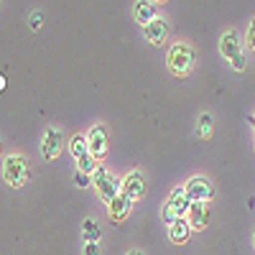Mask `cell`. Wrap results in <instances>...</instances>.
Listing matches in <instances>:
<instances>
[{
  "label": "cell",
  "mask_w": 255,
  "mask_h": 255,
  "mask_svg": "<svg viewBox=\"0 0 255 255\" xmlns=\"http://www.w3.org/2000/svg\"><path fill=\"white\" fill-rule=\"evenodd\" d=\"M248 46L255 51V20H250V26H248Z\"/></svg>",
  "instance_id": "obj_21"
},
{
  "label": "cell",
  "mask_w": 255,
  "mask_h": 255,
  "mask_svg": "<svg viewBox=\"0 0 255 255\" xmlns=\"http://www.w3.org/2000/svg\"><path fill=\"white\" fill-rule=\"evenodd\" d=\"M143 31H145V38L151 41L153 46H158V44H163L166 36H168V23H166V20H161V18H156L153 23H148Z\"/></svg>",
  "instance_id": "obj_13"
},
{
  "label": "cell",
  "mask_w": 255,
  "mask_h": 255,
  "mask_svg": "<svg viewBox=\"0 0 255 255\" xmlns=\"http://www.w3.org/2000/svg\"><path fill=\"white\" fill-rule=\"evenodd\" d=\"M194 61H197L194 49L186 46V44H174L171 51H168V59H166L168 72H171L174 77H186L191 69H194Z\"/></svg>",
  "instance_id": "obj_1"
},
{
  "label": "cell",
  "mask_w": 255,
  "mask_h": 255,
  "mask_svg": "<svg viewBox=\"0 0 255 255\" xmlns=\"http://www.w3.org/2000/svg\"><path fill=\"white\" fill-rule=\"evenodd\" d=\"M87 143H90V153L95 158H102L108 153V128L105 125H95L90 135H87Z\"/></svg>",
  "instance_id": "obj_8"
},
{
  "label": "cell",
  "mask_w": 255,
  "mask_h": 255,
  "mask_svg": "<svg viewBox=\"0 0 255 255\" xmlns=\"http://www.w3.org/2000/svg\"><path fill=\"white\" fill-rule=\"evenodd\" d=\"M69 151L74 158L84 156V153H90V143H87V135H74L72 143H69Z\"/></svg>",
  "instance_id": "obj_17"
},
{
  "label": "cell",
  "mask_w": 255,
  "mask_h": 255,
  "mask_svg": "<svg viewBox=\"0 0 255 255\" xmlns=\"http://www.w3.org/2000/svg\"><path fill=\"white\" fill-rule=\"evenodd\" d=\"M184 189H186V197H189L191 202H209L212 194H215V189H212V184H209L204 176L189 179V184H186Z\"/></svg>",
  "instance_id": "obj_7"
},
{
  "label": "cell",
  "mask_w": 255,
  "mask_h": 255,
  "mask_svg": "<svg viewBox=\"0 0 255 255\" xmlns=\"http://www.w3.org/2000/svg\"><path fill=\"white\" fill-rule=\"evenodd\" d=\"M189 207H191V199L186 197V189L184 186H176L168 204L163 207V222L171 227L176 220H181L184 215H189Z\"/></svg>",
  "instance_id": "obj_3"
},
{
  "label": "cell",
  "mask_w": 255,
  "mask_h": 255,
  "mask_svg": "<svg viewBox=\"0 0 255 255\" xmlns=\"http://www.w3.org/2000/svg\"><path fill=\"white\" fill-rule=\"evenodd\" d=\"M92 179H95V184H92V186L97 189V197H100L105 204H110V202L120 194V191H123V186L118 184V179L108 171V168H102V166L95 171V176H92Z\"/></svg>",
  "instance_id": "obj_4"
},
{
  "label": "cell",
  "mask_w": 255,
  "mask_h": 255,
  "mask_svg": "<svg viewBox=\"0 0 255 255\" xmlns=\"http://www.w3.org/2000/svg\"><path fill=\"white\" fill-rule=\"evenodd\" d=\"M128 255H143L140 250H130V253H128Z\"/></svg>",
  "instance_id": "obj_23"
},
{
  "label": "cell",
  "mask_w": 255,
  "mask_h": 255,
  "mask_svg": "<svg viewBox=\"0 0 255 255\" xmlns=\"http://www.w3.org/2000/svg\"><path fill=\"white\" fill-rule=\"evenodd\" d=\"M84 255H100V245L97 243H84Z\"/></svg>",
  "instance_id": "obj_22"
},
{
  "label": "cell",
  "mask_w": 255,
  "mask_h": 255,
  "mask_svg": "<svg viewBox=\"0 0 255 255\" xmlns=\"http://www.w3.org/2000/svg\"><path fill=\"white\" fill-rule=\"evenodd\" d=\"M189 225H191V230H204L209 225V204L207 202H191Z\"/></svg>",
  "instance_id": "obj_10"
},
{
  "label": "cell",
  "mask_w": 255,
  "mask_h": 255,
  "mask_svg": "<svg viewBox=\"0 0 255 255\" xmlns=\"http://www.w3.org/2000/svg\"><path fill=\"white\" fill-rule=\"evenodd\" d=\"M82 235H84V240H87V243H97L100 235H102V230H100V225L95 220H84L82 222Z\"/></svg>",
  "instance_id": "obj_16"
},
{
  "label": "cell",
  "mask_w": 255,
  "mask_h": 255,
  "mask_svg": "<svg viewBox=\"0 0 255 255\" xmlns=\"http://www.w3.org/2000/svg\"><path fill=\"white\" fill-rule=\"evenodd\" d=\"M97 158L92 156V153H84V156H79L77 158V171H84V174H90V176H95V171H97Z\"/></svg>",
  "instance_id": "obj_15"
},
{
  "label": "cell",
  "mask_w": 255,
  "mask_h": 255,
  "mask_svg": "<svg viewBox=\"0 0 255 255\" xmlns=\"http://www.w3.org/2000/svg\"><path fill=\"white\" fill-rule=\"evenodd\" d=\"M220 54L232 64V69L243 72V69L248 67V59L243 56V49H240V38H238V33L232 31V28L225 31L222 38H220Z\"/></svg>",
  "instance_id": "obj_2"
},
{
  "label": "cell",
  "mask_w": 255,
  "mask_h": 255,
  "mask_svg": "<svg viewBox=\"0 0 255 255\" xmlns=\"http://www.w3.org/2000/svg\"><path fill=\"white\" fill-rule=\"evenodd\" d=\"M158 3H168V0H158Z\"/></svg>",
  "instance_id": "obj_25"
},
{
  "label": "cell",
  "mask_w": 255,
  "mask_h": 255,
  "mask_svg": "<svg viewBox=\"0 0 255 255\" xmlns=\"http://www.w3.org/2000/svg\"><path fill=\"white\" fill-rule=\"evenodd\" d=\"M133 15H135L138 23L145 28L148 23H153V20L158 18L156 3H151V0H135V5H133Z\"/></svg>",
  "instance_id": "obj_12"
},
{
  "label": "cell",
  "mask_w": 255,
  "mask_h": 255,
  "mask_svg": "<svg viewBox=\"0 0 255 255\" xmlns=\"http://www.w3.org/2000/svg\"><path fill=\"white\" fill-rule=\"evenodd\" d=\"M189 232H191V225H189V220H176L171 227H168V240L171 243H176V245H181V243H186L189 240Z\"/></svg>",
  "instance_id": "obj_14"
},
{
  "label": "cell",
  "mask_w": 255,
  "mask_h": 255,
  "mask_svg": "<svg viewBox=\"0 0 255 255\" xmlns=\"http://www.w3.org/2000/svg\"><path fill=\"white\" fill-rule=\"evenodd\" d=\"M3 176L13 189H20L28 181V161L23 156H8L3 161Z\"/></svg>",
  "instance_id": "obj_5"
},
{
  "label": "cell",
  "mask_w": 255,
  "mask_h": 255,
  "mask_svg": "<svg viewBox=\"0 0 255 255\" xmlns=\"http://www.w3.org/2000/svg\"><path fill=\"white\" fill-rule=\"evenodd\" d=\"M64 148V138L61 133L56 130V128H49V130L44 133V140H41V156H44L46 161H56L59 153Z\"/></svg>",
  "instance_id": "obj_6"
},
{
  "label": "cell",
  "mask_w": 255,
  "mask_h": 255,
  "mask_svg": "<svg viewBox=\"0 0 255 255\" xmlns=\"http://www.w3.org/2000/svg\"><path fill=\"white\" fill-rule=\"evenodd\" d=\"M123 194H128L130 199H140L145 194V179L140 171H130L123 181Z\"/></svg>",
  "instance_id": "obj_11"
},
{
  "label": "cell",
  "mask_w": 255,
  "mask_h": 255,
  "mask_svg": "<svg viewBox=\"0 0 255 255\" xmlns=\"http://www.w3.org/2000/svg\"><path fill=\"white\" fill-rule=\"evenodd\" d=\"M41 20H44V13H41V10H33V13H31V28H33V31L41 28Z\"/></svg>",
  "instance_id": "obj_20"
},
{
  "label": "cell",
  "mask_w": 255,
  "mask_h": 255,
  "mask_svg": "<svg viewBox=\"0 0 255 255\" xmlns=\"http://www.w3.org/2000/svg\"><path fill=\"white\" fill-rule=\"evenodd\" d=\"M253 245H255V235H253Z\"/></svg>",
  "instance_id": "obj_26"
},
{
  "label": "cell",
  "mask_w": 255,
  "mask_h": 255,
  "mask_svg": "<svg viewBox=\"0 0 255 255\" xmlns=\"http://www.w3.org/2000/svg\"><path fill=\"white\" fill-rule=\"evenodd\" d=\"M74 184L84 189V186H90V184H95V179H92L90 174H84V171H74Z\"/></svg>",
  "instance_id": "obj_19"
},
{
  "label": "cell",
  "mask_w": 255,
  "mask_h": 255,
  "mask_svg": "<svg viewBox=\"0 0 255 255\" xmlns=\"http://www.w3.org/2000/svg\"><path fill=\"white\" fill-rule=\"evenodd\" d=\"M133 202H135V199H130L128 194H123V191H120V194L108 204L110 220H113V222H123V220H128V215H130V209H133Z\"/></svg>",
  "instance_id": "obj_9"
},
{
  "label": "cell",
  "mask_w": 255,
  "mask_h": 255,
  "mask_svg": "<svg viewBox=\"0 0 255 255\" xmlns=\"http://www.w3.org/2000/svg\"><path fill=\"white\" fill-rule=\"evenodd\" d=\"M212 130H215V118H212L209 113H202L199 115V128H197L199 138H212Z\"/></svg>",
  "instance_id": "obj_18"
},
{
  "label": "cell",
  "mask_w": 255,
  "mask_h": 255,
  "mask_svg": "<svg viewBox=\"0 0 255 255\" xmlns=\"http://www.w3.org/2000/svg\"><path fill=\"white\" fill-rule=\"evenodd\" d=\"M250 125H253V128H255V115H253V118H250Z\"/></svg>",
  "instance_id": "obj_24"
}]
</instances>
